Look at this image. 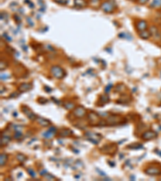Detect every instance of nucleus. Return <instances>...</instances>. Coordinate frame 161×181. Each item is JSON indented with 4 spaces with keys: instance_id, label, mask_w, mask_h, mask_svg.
<instances>
[{
    "instance_id": "nucleus-23",
    "label": "nucleus",
    "mask_w": 161,
    "mask_h": 181,
    "mask_svg": "<svg viewBox=\"0 0 161 181\" xmlns=\"http://www.w3.org/2000/svg\"><path fill=\"white\" fill-rule=\"evenodd\" d=\"M53 135H54V133L52 132V131H50V130H47L46 132H44L43 134V137L45 138H49V139H50V138H52V137H53Z\"/></svg>"
},
{
    "instance_id": "nucleus-20",
    "label": "nucleus",
    "mask_w": 161,
    "mask_h": 181,
    "mask_svg": "<svg viewBox=\"0 0 161 181\" xmlns=\"http://www.w3.org/2000/svg\"><path fill=\"white\" fill-rule=\"evenodd\" d=\"M99 101H100L101 106H104L105 104H107L109 102L110 98L107 96V95H102L100 97V99H99Z\"/></svg>"
},
{
    "instance_id": "nucleus-32",
    "label": "nucleus",
    "mask_w": 161,
    "mask_h": 181,
    "mask_svg": "<svg viewBox=\"0 0 161 181\" xmlns=\"http://www.w3.org/2000/svg\"><path fill=\"white\" fill-rule=\"evenodd\" d=\"M19 95H20V93H19L14 92L13 93H12V94H11V96H10V97H11V98H15V97H17V96H19Z\"/></svg>"
},
{
    "instance_id": "nucleus-5",
    "label": "nucleus",
    "mask_w": 161,
    "mask_h": 181,
    "mask_svg": "<svg viewBox=\"0 0 161 181\" xmlns=\"http://www.w3.org/2000/svg\"><path fill=\"white\" fill-rule=\"evenodd\" d=\"M73 114L76 118H83L85 116H86L87 111L83 106H78L74 109Z\"/></svg>"
},
{
    "instance_id": "nucleus-35",
    "label": "nucleus",
    "mask_w": 161,
    "mask_h": 181,
    "mask_svg": "<svg viewBox=\"0 0 161 181\" xmlns=\"http://www.w3.org/2000/svg\"><path fill=\"white\" fill-rule=\"evenodd\" d=\"M104 1H107V0H104Z\"/></svg>"
},
{
    "instance_id": "nucleus-22",
    "label": "nucleus",
    "mask_w": 161,
    "mask_h": 181,
    "mask_svg": "<svg viewBox=\"0 0 161 181\" xmlns=\"http://www.w3.org/2000/svg\"><path fill=\"white\" fill-rule=\"evenodd\" d=\"M16 159H17L18 161H20V163H24L28 159V157L26 155H23V154H18Z\"/></svg>"
},
{
    "instance_id": "nucleus-27",
    "label": "nucleus",
    "mask_w": 161,
    "mask_h": 181,
    "mask_svg": "<svg viewBox=\"0 0 161 181\" xmlns=\"http://www.w3.org/2000/svg\"><path fill=\"white\" fill-rule=\"evenodd\" d=\"M27 171H28V172L30 174V175H31L32 177H33V178H35V177H36V172H35L34 171H33L32 168H28V169H27Z\"/></svg>"
},
{
    "instance_id": "nucleus-7",
    "label": "nucleus",
    "mask_w": 161,
    "mask_h": 181,
    "mask_svg": "<svg viewBox=\"0 0 161 181\" xmlns=\"http://www.w3.org/2000/svg\"><path fill=\"white\" fill-rule=\"evenodd\" d=\"M22 112L26 115L27 117L31 121H36V119L37 118V115L35 114L32 111V109H30L29 107L27 106H22Z\"/></svg>"
},
{
    "instance_id": "nucleus-34",
    "label": "nucleus",
    "mask_w": 161,
    "mask_h": 181,
    "mask_svg": "<svg viewBox=\"0 0 161 181\" xmlns=\"http://www.w3.org/2000/svg\"><path fill=\"white\" fill-rule=\"evenodd\" d=\"M131 1H136V0H131Z\"/></svg>"
},
{
    "instance_id": "nucleus-18",
    "label": "nucleus",
    "mask_w": 161,
    "mask_h": 181,
    "mask_svg": "<svg viewBox=\"0 0 161 181\" xmlns=\"http://www.w3.org/2000/svg\"><path fill=\"white\" fill-rule=\"evenodd\" d=\"M87 5L86 0H74V6L76 7H85Z\"/></svg>"
},
{
    "instance_id": "nucleus-6",
    "label": "nucleus",
    "mask_w": 161,
    "mask_h": 181,
    "mask_svg": "<svg viewBox=\"0 0 161 181\" xmlns=\"http://www.w3.org/2000/svg\"><path fill=\"white\" fill-rule=\"evenodd\" d=\"M88 119L92 126H98L100 122V116L94 112H90L88 114Z\"/></svg>"
},
{
    "instance_id": "nucleus-19",
    "label": "nucleus",
    "mask_w": 161,
    "mask_h": 181,
    "mask_svg": "<svg viewBox=\"0 0 161 181\" xmlns=\"http://www.w3.org/2000/svg\"><path fill=\"white\" fill-rule=\"evenodd\" d=\"M139 37L144 39V40H147V39H149V37L151 36V33H150L149 32H147V30H145V31L139 32Z\"/></svg>"
},
{
    "instance_id": "nucleus-3",
    "label": "nucleus",
    "mask_w": 161,
    "mask_h": 181,
    "mask_svg": "<svg viewBox=\"0 0 161 181\" xmlns=\"http://www.w3.org/2000/svg\"><path fill=\"white\" fill-rule=\"evenodd\" d=\"M85 136H86V138L87 140L90 141L94 144H98V143L102 139V135L97 134V133L91 132V131H87L85 134Z\"/></svg>"
},
{
    "instance_id": "nucleus-21",
    "label": "nucleus",
    "mask_w": 161,
    "mask_h": 181,
    "mask_svg": "<svg viewBox=\"0 0 161 181\" xmlns=\"http://www.w3.org/2000/svg\"><path fill=\"white\" fill-rule=\"evenodd\" d=\"M127 147L128 149H140V148H143V145L139 143H133L128 145Z\"/></svg>"
},
{
    "instance_id": "nucleus-17",
    "label": "nucleus",
    "mask_w": 161,
    "mask_h": 181,
    "mask_svg": "<svg viewBox=\"0 0 161 181\" xmlns=\"http://www.w3.org/2000/svg\"><path fill=\"white\" fill-rule=\"evenodd\" d=\"M60 137H67V136H70L73 135V131L70 129H62L60 132Z\"/></svg>"
},
{
    "instance_id": "nucleus-13",
    "label": "nucleus",
    "mask_w": 161,
    "mask_h": 181,
    "mask_svg": "<svg viewBox=\"0 0 161 181\" xmlns=\"http://www.w3.org/2000/svg\"><path fill=\"white\" fill-rule=\"evenodd\" d=\"M32 89V85L30 83H22L18 87V90L20 92H27Z\"/></svg>"
},
{
    "instance_id": "nucleus-9",
    "label": "nucleus",
    "mask_w": 161,
    "mask_h": 181,
    "mask_svg": "<svg viewBox=\"0 0 161 181\" xmlns=\"http://www.w3.org/2000/svg\"><path fill=\"white\" fill-rule=\"evenodd\" d=\"M11 141V136H10V133L7 130H6L2 134L1 136V146H6L10 143Z\"/></svg>"
},
{
    "instance_id": "nucleus-12",
    "label": "nucleus",
    "mask_w": 161,
    "mask_h": 181,
    "mask_svg": "<svg viewBox=\"0 0 161 181\" xmlns=\"http://www.w3.org/2000/svg\"><path fill=\"white\" fill-rule=\"evenodd\" d=\"M121 118H119L118 116H113V115H110V116H108L107 117V123L110 124V125H116V124H118V122H120Z\"/></svg>"
},
{
    "instance_id": "nucleus-10",
    "label": "nucleus",
    "mask_w": 161,
    "mask_h": 181,
    "mask_svg": "<svg viewBox=\"0 0 161 181\" xmlns=\"http://www.w3.org/2000/svg\"><path fill=\"white\" fill-rule=\"evenodd\" d=\"M145 173L148 175H158L161 174V170L159 167H151L144 170Z\"/></svg>"
},
{
    "instance_id": "nucleus-8",
    "label": "nucleus",
    "mask_w": 161,
    "mask_h": 181,
    "mask_svg": "<svg viewBox=\"0 0 161 181\" xmlns=\"http://www.w3.org/2000/svg\"><path fill=\"white\" fill-rule=\"evenodd\" d=\"M156 137H157V133L153 131V130H147L146 132H144L142 136H141L142 139L144 141L152 140Z\"/></svg>"
},
{
    "instance_id": "nucleus-11",
    "label": "nucleus",
    "mask_w": 161,
    "mask_h": 181,
    "mask_svg": "<svg viewBox=\"0 0 161 181\" xmlns=\"http://www.w3.org/2000/svg\"><path fill=\"white\" fill-rule=\"evenodd\" d=\"M136 29L138 32L145 31L147 29V23L145 20H139L136 23Z\"/></svg>"
},
{
    "instance_id": "nucleus-4",
    "label": "nucleus",
    "mask_w": 161,
    "mask_h": 181,
    "mask_svg": "<svg viewBox=\"0 0 161 181\" xmlns=\"http://www.w3.org/2000/svg\"><path fill=\"white\" fill-rule=\"evenodd\" d=\"M101 9L105 13H112L115 9V5L111 1H104L103 3L101 4Z\"/></svg>"
},
{
    "instance_id": "nucleus-2",
    "label": "nucleus",
    "mask_w": 161,
    "mask_h": 181,
    "mask_svg": "<svg viewBox=\"0 0 161 181\" xmlns=\"http://www.w3.org/2000/svg\"><path fill=\"white\" fill-rule=\"evenodd\" d=\"M100 151L103 154L114 155L117 151V145L115 143H110L105 145L101 148Z\"/></svg>"
},
{
    "instance_id": "nucleus-30",
    "label": "nucleus",
    "mask_w": 161,
    "mask_h": 181,
    "mask_svg": "<svg viewBox=\"0 0 161 181\" xmlns=\"http://www.w3.org/2000/svg\"><path fill=\"white\" fill-rule=\"evenodd\" d=\"M148 1H149V0H137L138 3L139 4H140V5H144V4L147 3Z\"/></svg>"
},
{
    "instance_id": "nucleus-29",
    "label": "nucleus",
    "mask_w": 161,
    "mask_h": 181,
    "mask_svg": "<svg viewBox=\"0 0 161 181\" xmlns=\"http://www.w3.org/2000/svg\"><path fill=\"white\" fill-rule=\"evenodd\" d=\"M44 177L46 179H48V180H54V176H52V175H50V174H49V173H47L46 175H44Z\"/></svg>"
},
{
    "instance_id": "nucleus-25",
    "label": "nucleus",
    "mask_w": 161,
    "mask_h": 181,
    "mask_svg": "<svg viewBox=\"0 0 161 181\" xmlns=\"http://www.w3.org/2000/svg\"><path fill=\"white\" fill-rule=\"evenodd\" d=\"M14 138L15 139H17V140H20V139L23 138V135H22V133L20 132V131H16V132L15 133Z\"/></svg>"
},
{
    "instance_id": "nucleus-15",
    "label": "nucleus",
    "mask_w": 161,
    "mask_h": 181,
    "mask_svg": "<svg viewBox=\"0 0 161 181\" xmlns=\"http://www.w3.org/2000/svg\"><path fill=\"white\" fill-rule=\"evenodd\" d=\"M151 8L158 9L161 8V0H152L149 4Z\"/></svg>"
},
{
    "instance_id": "nucleus-26",
    "label": "nucleus",
    "mask_w": 161,
    "mask_h": 181,
    "mask_svg": "<svg viewBox=\"0 0 161 181\" xmlns=\"http://www.w3.org/2000/svg\"><path fill=\"white\" fill-rule=\"evenodd\" d=\"M89 3L94 7H98L100 3V0H89Z\"/></svg>"
},
{
    "instance_id": "nucleus-31",
    "label": "nucleus",
    "mask_w": 161,
    "mask_h": 181,
    "mask_svg": "<svg viewBox=\"0 0 161 181\" xmlns=\"http://www.w3.org/2000/svg\"><path fill=\"white\" fill-rule=\"evenodd\" d=\"M49 130H50V131H52V132H53L55 134V133L57 132V128H56V127H50V128H49Z\"/></svg>"
},
{
    "instance_id": "nucleus-28",
    "label": "nucleus",
    "mask_w": 161,
    "mask_h": 181,
    "mask_svg": "<svg viewBox=\"0 0 161 181\" xmlns=\"http://www.w3.org/2000/svg\"><path fill=\"white\" fill-rule=\"evenodd\" d=\"M112 87H113L112 84H109V85H108L106 87V89H105V92L107 93H109L110 91V89H111V88H112Z\"/></svg>"
},
{
    "instance_id": "nucleus-24",
    "label": "nucleus",
    "mask_w": 161,
    "mask_h": 181,
    "mask_svg": "<svg viewBox=\"0 0 161 181\" xmlns=\"http://www.w3.org/2000/svg\"><path fill=\"white\" fill-rule=\"evenodd\" d=\"M63 106L65 109H69V110H70V109H73L75 107L74 103H73V102H66V103H64Z\"/></svg>"
},
{
    "instance_id": "nucleus-33",
    "label": "nucleus",
    "mask_w": 161,
    "mask_h": 181,
    "mask_svg": "<svg viewBox=\"0 0 161 181\" xmlns=\"http://www.w3.org/2000/svg\"><path fill=\"white\" fill-rule=\"evenodd\" d=\"M8 77H9L7 76V75H3V74L1 75V80H6V79H7Z\"/></svg>"
},
{
    "instance_id": "nucleus-14",
    "label": "nucleus",
    "mask_w": 161,
    "mask_h": 181,
    "mask_svg": "<svg viewBox=\"0 0 161 181\" xmlns=\"http://www.w3.org/2000/svg\"><path fill=\"white\" fill-rule=\"evenodd\" d=\"M36 121L38 123L40 124V126H42V127H49V125L51 124L50 121H49L48 119L44 118H41V117H38V116L36 119Z\"/></svg>"
},
{
    "instance_id": "nucleus-16",
    "label": "nucleus",
    "mask_w": 161,
    "mask_h": 181,
    "mask_svg": "<svg viewBox=\"0 0 161 181\" xmlns=\"http://www.w3.org/2000/svg\"><path fill=\"white\" fill-rule=\"evenodd\" d=\"M8 159V155L5 154V153H2L0 155V165L1 167H3V166H5V164H7Z\"/></svg>"
},
{
    "instance_id": "nucleus-1",
    "label": "nucleus",
    "mask_w": 161,
    "mask_h": 181,
    "mask_svg": "<svg viewBox=\"0 0 161 181\" xmlns=\"http://www.w3.org/2000/svg\"><path fill=\"white\" fill-rule=\"evenodd\" d=\"M50 72L52 75V77L57 79H62L65 76V72L61 67L58 65H53L50 69Z\"/></svg>"
}]
</instances>
